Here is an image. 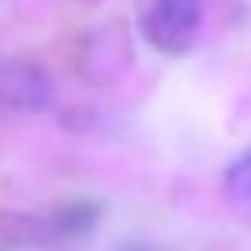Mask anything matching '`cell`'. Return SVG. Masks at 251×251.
I'll return each instance as SVG.
<instances>
[{"instance_id":"6da1fadb","label":"cell","mask_w":251,"mask_h":251,"mask_svg":"<svg viewBox=\"0 0 251 251\" xmlns=\"http://www.w3.org/2000/svg\"><path fill=\"white\" fill-rule=\"evenodd\" d=\"M206 0H155L145 14V38L162 52H182L203 21Z\"/></svg>"},{"instance_id":"7a4b0ae2","label":"cell","mask_w":251,"mask_h":251,"mask_svg":"<svg viewBox=\"0 0 251 251\" xmlns=\"http://www.w3.org/2000/svg\"><path fill=\"white\" fill-rule=\"evenodd\" d=\"M0 100L14 110H49L55 100L52 79L31 62H0Z\"/></svg>"},{"instance_id":"3957f363","label":"cell","mask_w":251,"mask_h":251,"mask_svg":"<svg viewBox=\"0 0 251 251\" xmlns=\"http://www.w3.org/2000/svg\"><path fill=\"white\" fill-rule=\"evenodd\" d=\"M227 193L234 203L251 206V151L241 155L230 169H227Z\"/></svg>"}]
</instances>
